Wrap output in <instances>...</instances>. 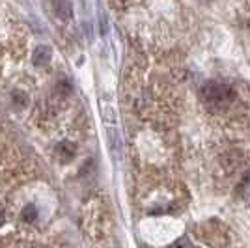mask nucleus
I'll return each mask as SVG.
<instances>
[{
    "label": "nucleus",
    "mask_w": 250,
    "mask_h": 248,
    "mask_svg": "<svg viewBox=\"0 0 250 248\" xmlns=\"http://www.w3.org/2000/svg\"><path fill=\"white\" fill-rule=\"evenodd\" d=\"M202 97L209 106L215 108H224L233 101V92L228 84L219 83V81H209L204 88H202Z\"/></svg>",
    "instance_id": "nucleus-1"
},
{
    "label": "nucleus",
    "mask_w": 250,
    "mask_h": 248,
    "mask_svg": "<svg viewBox=\"0 0 250 248\" xmlns=\"http://www.w3.org/2000/svg\"><path fill=\"white\" fill-rule=\"evenodd\" d=\"M52 10L62 21H69L73 17V6L69 0H52Z\"/></svg>",
    "instance_id": "nucleus-2"
},
{
    "label": "nucleus",
    "mask_w": 250,
    "mask_h": 248,
    "mask_svg": "<svg viewBox=\"0 0 250 248\" xmlns=\"http://www.w3.org/2000/svg\"><path fill=\"white\" fill-rule=\"evenodd\" d=\"M51 56H52V49L51 47H45V45H40V47H36V51L32 54V62L34 65H47V63L51 62Z\"/></svg>",
    "instance_id": "nucleus-3"
},
{
    "label": "nucleus",
    "mask_w": 250,
    "mask_h": 248,
    "mask_svg": "<svg viewBox=\"0 0 250 248\" xmlns=\"http://www.w3.org/2000/svg\"><path fill=\"white\" fill-rule=\"evenodd\" d=\"M120 145H122V142H120V136L116 133V129H108V149L114 155L116 161L120 159V149H122Z\"/></svg>",
    "instance_id": "nucleus-4"
},
{
    "label": "nucleus",
    "mask_w": 250,
    "mask_h": 248,
    "mask_svg": "<svg viewBox=\"0 0 250 248\" xmlns=\"http://www.w3.org/2000/svg\"><path fill=\"white\" fill-rule=\"evenodd\" d=\"M21 217L24 222H36V218H38V209H36L34 206H26Z\"/></svg>",
    "instance_id": "nucleus-5"
},
{
    "label": "nucleus",
    "mask_w": 250,
    "mask_h": 248,
    "mask_svg": "<svg viewBox=\"0 0 250 248\" xmlns=\"http://www.w3.org/2000/svg\"><path fill=\"white\" fill-rule=\"evenodd\" d=\"M99 24H101V34L106 36V32H108V22H106V15H104V11L99 13Z\"/></svg>",
    "instance_id": "nucleus-6"
},
{
    "label": "nucleus",
    "mask_w": 250,
    "mask_h": 248,
    "mask_svg": "<svg viewBox=\"0 0 250 248\" xmlns=\"http://www.w3.org/2000/svg\"><path fill=\"white\" fill-rule=\"evenodd\" d=\"M172 248H198V247L190 245V241H187V239H181V241H177V243Z\"/></svg>",
    "instance_id": "nucleus-7"
}]
</instances>
